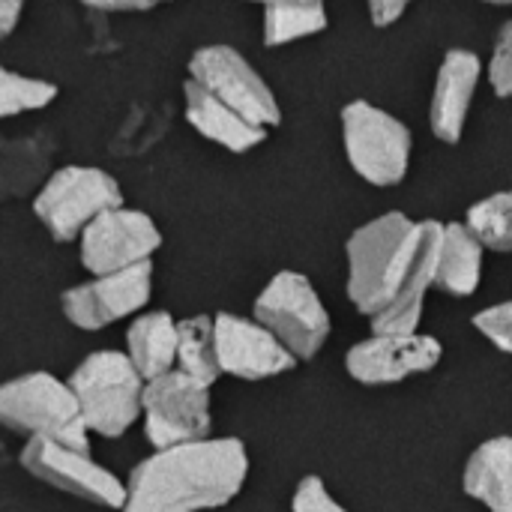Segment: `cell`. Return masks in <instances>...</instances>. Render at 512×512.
Wrapping results in <instances>:
<instances>
[{"instance_id": "cell-1", "label": "cell", "mask_w": 512, "mask_h": 512, "mask_svg": "<svg viewBox=\"0 0 512 512\" xmlns=\"http://www.w3.org/2000/svg\"><path fill=\"white\" fill-rule=\"evenodd\" d=\"M249 453L237 438L159 450L126 480L123 512H207L228 507L246 486Z\"/></svg>"}, {"instance_id": "cell-2", "label": "cell", "mask_w": 512, "mask_h": 512, "mask_svg": "<svg viewBox=\"0 0 512 512\" xmlns=\"http://www.w3.org/2000/svg\"><path fill=\"white\" fill-rule=\"evenodd\" d=\"M417 222L390 210L348 237V300L366 318H378L408 264Z\"/></svg>"}, {"instance_id": "cell-3", "label": "cell", "mask_w": 512, "mask_h": 512, "mask_svg": "<svg viewBox=\"0 0 512 512\" xmlns=\"http://www.w3.org/2000/svg\"><path fill=\"white\" fill-rule=\"evenodd\" d=\"M0 420L27 441H54L78 453H90V429L69 387L48 372H30L0 387Z\"/></svg>"}, {"instance_id": "cell-4", "label": "cell", "mask_w": 512, "mask_h": 512, "mask_svg": "<svg viewBox=\"0 0 512 512\" xmlns=\"http://www.w3.org/2000/svg\"><path fill=\"white\" fill-rule=\"evenodd\" d=\"M90 435L120 438L144 417L147 381L120 351H93L69 375Z\"/></svg>"}, {"instance_id": "cell-5", "label": "cell", "mask_w": 512, "mask_h": 512, "mask_svg": "<svg viewBox=\"0 0 512 512\" xmlns=\"http://www.w3.org/2000/svg\"><path fill=\"white\" fill-rule=\"evenodd\" d=\"M123 207L120 183L87 165H66L57 168L33 198V213L39 225L57 240H81V234L108 210Z\"/></svg>"}, {"instance_id": "cell-6", "label": "cell", "mask_w": 512, "mask_h": 512, "mask_svg": "<svg viewBox=\"0 0 512 512\" xmlns=\"http://www.w3.org/2000/svg\"><path fill=\"white\" fill-rule=\"evenodd\" d=\"M345 156L357 177L372 186H396L411 168V129L390 111L357 99L342 108Z\"/></svg>"}, {"instance_id": "cell-7", "label": "cell", "mask_w": 512, "mask_h": 512, "mask_svg": "<svg viewBox=\"0 0 512 512\" xmlns=\"http://www.w3.org/2000/svg\"><path fill=\"white\" fill-rule=\"evenodd\" d=\"M252 318L267 327L297 360H315L330 339V312L315 285L294 270L276 273L252 306Z\"/></svg>"}, {"instance_id": "cell-8", "label": "cell", "mask_w": 512, "mask_h": 512, "mask_svg": "<svg viewBox=\"0 0 512 512\" xmlns=\"http://www.w3.org/2000/svg\"><path fill=\"white\" fill-rule=\"evenodd\" d=\"M189 81L267 132L282 123V108L270 84L231 45H201L189 57Z\"/></svg>"}, {"instance_id": "cell-9", "label": "cell", "mask_w": 512, "mask_h": 512, "mask_svg": "<svg viewBox=\"0 0 512 512\" xmlns=\"http://www.w3.org/2000/svg\"><path fill=\"white\" fill-rule=\"evenodd\" d=\"M144 435L156 453L210 441V387L183 372L150 381L144 390Z\"/></svg>"}, {"instance_id": "cell-10", "label": "cell", "mask_w": 512, "mask_h": 512, "mask_svg": "<svg viewBox=\"0 0 512 512\" xmlns=\"http://www.w3.org/2000/svg\"><path fill=\"white\" fill-rule=\"evenodd\" d=\"M81 264L90 276H114L150 264V255L162 246L156 222L132 207L102 213L78 240Z\"/></svg>"}, {"instance_id": "cell-11", "label": "cell", "mask_w": 512, "mask_h": 512, "mask_svg": "<svg viewBox=\"0 0 512 512\" xmlns=\"http://www.w3.org/2000/svg\"><path fill=\"white\" fill-rule=\"evenodd\" d=\"M18 462L27 474H33L36 480H42L66 495L84 498V501L108 507V510L123 512L126 507V483H120L99 462H93L90 453H78L63 444L33 438L24 444Z\"/></svg>"}, {"instance_id": "cell-12", "label": "cell", "mask_w": 512, "mask_h": 512, "mask_svg": "<svg viewBox=\"0 0 512 512\" xmlns=\"http://www.w3.org/2000/svg\"><path fill=\"white\" fill-rule=\"evenodd\" d=\"M153 294V264H141L114 276H93L69 291H63V318L87 333L105 330L120 318L141 312Z\"/></svg>"}, {"instance_id": "cell-13", "label": "cell", "mask_w": 512, "mask_h": 512, "mask_svg": "<svg viewBox=\"0 0 512 512\" xmlns=\"http://www.w3.org/2000/svg\"><path fill=\"white\" fill-rule=\"evenodd\" d=\"M441 240H444V222L426 219L417 222V234L411 243L408 264L399 276V285L387 303V309L372 318V330L378 336H414L423 318L426 294L438 282V258H441Z\"/></svg>"}, {"instance_id": "cell-14", "label": "cell", "mask_w": 512, "mask_h": 512, "mask_svg": "<svg viewBox=\"0 0 512 512\" xmlns=\"http://www.w3.org/2000/svg\"><path fill=\"white\" fill-rule=\"evenodd\" d=\"M444 357V348L435 336H369L345 354V369L357 384L390 387L414 375L432 372Z\"/></svg>"}, {"instance_id": "cell-15", "label": "cell", "mask_w": 512, "mask_h": 512, "mask_svg": "<svg viewBox=\"0 0 512 512\" xmlns=\"http://www.w3.org/2000/svg\"><path fill=\"white\" fill-rule=\"evenodd\" d=\"M216 351L222 375L240 381H267L291 372L300 360L255 318H237L219 312L216 318Z\"/></svg>"}, {"instance_id": "cell-16", "label": "cell", "mask_w": 512, "mask_h": 512, "mask_svg": "<svg viewBox=\"0 0 512 512\" xmlns=\"http://www.w3.org/2000/svg\"><path fill=\"white\" fill-rule=\"evenodd\" d=\"M483 63L468 48H450L441 60L438 81L429 102V123L435 138L444 144H459L465 132V120L480 84Z\"/></svg>"}, {"instance_id": "cell-17", "label": "cell", "mask_w": 512, "mask_h": 512, "mask_svg": "<svg viewBox=\"0 0 512 512\" xmlns=\"http://www.w3.org/2000/svg\"><path fill=\"white\" fill-rule=\"evenodd\" d=\"M183 99H186V120L192 129H198L207 141L231 150V153H249L258 144L267 141V129L249 123L243 114L201 90L195 81L186 78L183 84Z\"/></svg>"}, {"instance_id": "cell-18", "label": "cell", "mask_w": 512, "mask_h": 512, "mask_svg": "<svg viewBox=\"0 0 512 512\" xmlns=\"http://www.w3.org/2000/svg\"><path fill=\"white\" fill-rule=\"evenodd\" d=\"M462 489L489 512H512V435L492 438L468 456Z\"/></svg>"}, {"instance_id": "cell-19", "label": "cell", "mask_w": 512, "mask_h": 512, "mask_svg": "<svg viewBox=\"0 0 512 512\" xmlns=\"http://www.w3.org/2000/svg\"><path fill=\"white\" fill-rule=\"evenodd\" d=\"M177 324L168 312H144L126 333V357L150 384L177 372Z\"/></svg>"}, {"instance_id": "cell-20", "label": "cell", "mask_w": 512, "mask_h": 512, "mask_svg": "<svg viewBox=\"0 0 512 512\" xmlns=\"http://www.w3.org/2000/svg\"><path fill=\"white\" fill-rule=\"evenodd\" d=\"M483 252L486 246L465 222H444L435 288L453 297H471L483 282Z\"/></svg>"}, {"instance_id": "cell-21", "label": "cell", "mask_w": 512, "mask_h": 512, "mask_svg": "<svg viewBox=\"0 0 512 512\" xmlns=\"http://www.w3.org/2000/svg\"><path fill=\"white\" fill-rule=\"evenodd\" d=\"M177 372L213 387L222 378L216 351V321L210 315L183 318L177 324Z\"/></svg>"}, {"instance_id": "cell-22", "label": "cell", "mask_w": 512, "mask_h": 512, "mask_svg": "<svg viewBox=\"0 0 512 512\" xmlns=\"http://www.w3.org/2000/svg\"><path fill=\"white\" fill-rule=\"evenodd\" d=\"M330 18L324 3H267L264 6V45L276 48L303 36L327 30Z\"/></svg>"}, {"instance_id": "cell-23", "label": "cell", "mask_w": 512, "mask_h": 512, "mask_svg": "<svg viewBox=\"0 0 512 512\" xmlns=\"http://www.w3.org/2000/svg\"><path fill=\"white\" fill-rule=\"evenodd\" d=\"M465 225L492 252H512V189L471 204Z\"/></svg>"}, {"instance_id": "cell-24", "label": "cell", "mask_w": 512, "mask_h": 512, "mask_svg": "<svg viewBox=\"0 0 512 512\" xmlns=\"http://www.w3.org/2000/svg\"><path fill=\"white\" fill-rule=\"evenodd\" d=\"M57 84L45 78L18 75L12 69H0V114L15 117L24 111H39L57 99Z\"/></svg>"}, {"instance_id": "cell-25", "label": "cell", "mask_w": 512, "mask_h": 512, "mask_svg": "<svg viewBox=\"0 0 512 512\" xmlns=\"http://www.w3.org/2000/svg\"><path fill=\"white\" fill-rule=\"evenodd\" d=\"M489 84L495 96L512 99V21H507L495 36V48L489 60Z\"/></svg>"}, {"instance_id": "cell-26", "label": "cell", "mask_w": 512, "mask_h": 512, "mask_svg": "<svg viewBox=\"0 0 512 512\" xmlns=\"http://www.w3.org/2000/svg\"><path fill=\"white\" fill-rule=\"evenodd\" d=\"M474 327L504 354H512V300L474 315Z\"/></svg>"}, {"instance_id": "cell-27", "label": "cell", "mask_w": 512, "mask_h": 512, "mask_svg": "<svg viewBox=\"0 0 512 512\" xmlns=\"http://www.w3.org/2000/svg\"><path fill=\"white\" fill-rule=\"evenodd\" d=\"M291 512H348L324 486L321 477H303L294 489Z\"/></svg>"}, {"instance_id": "cell-28", "label": "cell", "mask_w": 512, "mask_h": 512, "mask_svg": "<svg viewBox=\"0 0 512 512\" xmlns=\"http://www.w3.org/2000/svg\"><path fill=\"white\" fill-rule=\"evenodd\" d=\"M405 12H408V3H399V0H372L369 3V15H372L375 27H393Z\"/></svg>"}, {"instance_id": "cell-29", "label": "cell", "mask_w": 512, "mask_h": 512, "mask_svg": "<svg viewBox=\"0 0 512 512\" xmlns=\"http://www.w3.org/2000/svg\"><path fill=\"white\" fill-rule=\"evenodd\" d=\"M24 15V3L21 0H3L0 3V36H12V30L18 27V18Z\"/></svg>"}, {"instance_id": "cell-30", "label": "cell", "mask_w": 512, "mask_h": 512, "mask_svg": "<svg viewBox=\"0 0 512 512\" xmlns=\"http://www.w3.org/2000/svg\"><path fill=\"white\" fill-rule=\"evenodd\" d=\"M93 9H102V12H147V9H153V3H93Z\"/></svg>"}]
</instances>
